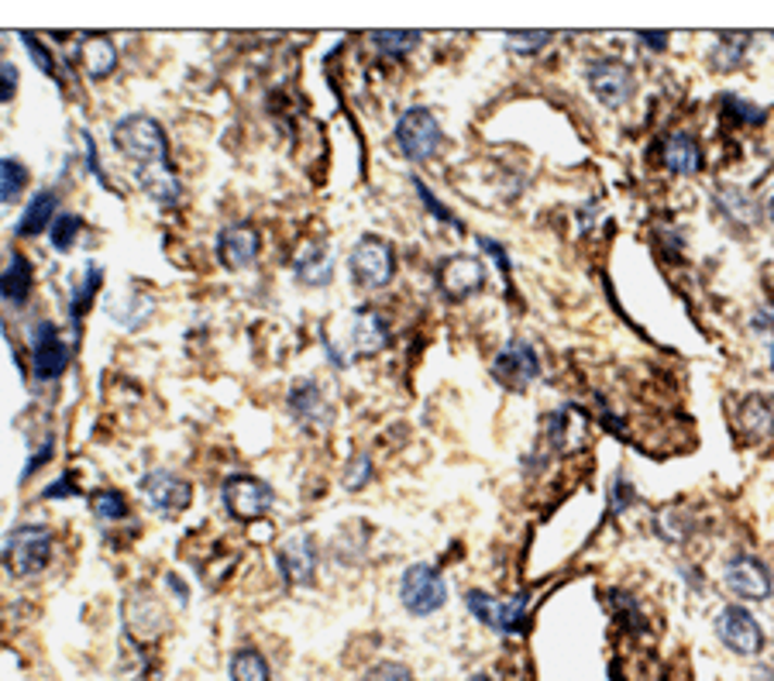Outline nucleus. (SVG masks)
I'll list each match as a JSON object with an SVG mask.
<instances>
[{
    "instance_id": "obj_35",
    "label": "nucleus",
    "mask_w": 774,
    "mask_h": 681,
    "mask_svg": "<svg viewBox=\"0 0 774 681\" xmlns=\"http://www.w3.org/2000/svg\"><path fill=\"white\" fill-rule=\"evenodd\" d=\"M341 483H344V489H352V492H358L361 486H369L372 483V458L369 454H355L352 462H348V468H344Z\"/></svg>"
},
{
    "instance_id": "obj_33",
    "label": "nucleus",
    "mask_w": 774,
    "mask_h": 681,
    "mask_svg": "<svg viewBox=\"0 0 774 681\" xmlns=\"http://www.w3.org/2000/svg\"><path fill=\"white\" fill-rule=\"evenodd\" d=\"M90 506L97 513V519H104V524H117V519H128V499L120 496L117 489H100L90 496Z\"/></svg>"
},
{
    "instance_id": "obj_42",
    "label": "nucleus",
    "mask_w": 774,
    "mask_h": 681,
    "mask_svg": "<svg viewBox=\"0 0 774 681\" xmlns=\"http://www.w3.org/2000/svg\"><path fill=\"white\" fill-rule=\"evenodd\" d=\"M479 245H482V248H485L488 255H493V258H496V262L503 266V272L509 275V258H506V248H503L499 242H493V237H479Z\"/></svg>"
},
{
    "instance_id": "obj_30",
    "label": "nucleus",
    "mask_w": 774,
    "mask_h": 681,
    "mask_svg": "<svg viewBox=\"0 0 774 681\" xmlns=\"http://www.w3.org/2000/svg\"><path fill=\"white\" fill-rule=\"evenodd\" d=\"M747 46H750V38H744V35H720L716 49H712V69H720V73L737 69L747 55Z\"/></svg>"
},
{
    "instance_id": "obj_25",
    "label": "nucleus",
    "mask_w": 774,
    "mask_h": 681,
    "mask_svg": "<svg viewBox=\"0 0 774 681\" xmlns=\"http://www.w3.org/2000/svg\"><path fill=\"white\" fill-rule=\"evenodd\" d=\"M141 190H145L155 204L162 207H176L179 196H182V187L179 179L173 176V166H155V169H135Z\"/></svg>"
},
{
    "instance_id": "obj_34",
    "label": "nucleus",
    "mask_w": 774,
    "mask_h": 681,
    "mask_svg": "<svg viewBox=\"0 0 774 681\" xmlns=\"http://www.w3.org/2000/svg\"><path fill=\"white\" fill-rule=\"evenodd\" d=\"M84 234V217H76V214H59L55 217V224L49 231L52 237V248L55 252H69L76 245V237Z\"/></svg>"
},
{
    "instance_id": "obj_20",
    "label": "nucleus",
    "mask_w": 774,
    "mask_h": 681,
    "mask_svg": "<svg viewBox=\"0 0 774 681\" xmlns=\"http://www.w3.org/2000/svg\"><path fill=\"white\" fill-rule=\"evenodd\" d=\"M585 410L579 407H561L558 413L547 416V440H551V448L558 454H572L582 448L585 440Z\"/></svg>"
},
{
    "instance_id": "obj_26",
    "label": "nucleus",
    "mask_w": 774,
    "mask_h": 681,
    "mask_svg": "<svg viewBox=\"0 0 774 681\" xmlns=\"http://www.w3.org/2000/svg\"><path fill=\"white\" fill-rule=\"evenodd\" d=\"M740 427H744V434H747L750 440L771 437V431H774V410H771L767 399H761V396H750V399H747L744 410H740Z\"/></svg>"
},
{
    "instance_id": "obj_17",
    "label": "nucleus",
    "mask_w": 774,
    "mask_h": 681,
    "mask_svg": "<svg viewBox=\"0 0 774 681\" xmlns=\"http://www.w3.org/2000/svg\"><path fill=\"white\" fill-rule=\"evenodd\" d=\"M262 252V237L252 224H231L224 228L220 237H217V258L228 269H244L252 266Z\"/></svg>"
},
{
    "instance_id": "obj_38",
    "label": "nucleus",
    "mask_w": 774,
    "mask_h": 681,
    "mask_svg": "<svg viewBox=\"0 0 774 681\" xmlns=\"http://www.w3.org/2000/svg\"><path fill=\"white\" fill-rule=\"evenodd\" d=\"M723 107H726V111H737L740 121H750V125H761V121H764V107L744 104V100H737V97H723Z\"/></svg>"
},
{
    "instance_id": "obj_8",
    "label": "nucleus",
    "mask_w": 774,
    "mask_h": 681,
    "mask_svg": "<svg viewBox=\"0 0 774 681\" xmlns=\"http://www.w3.org/2000/svg\"><path fill=\"white\" fill-rule=\"evenodd\" d=\"M493 378L509 389V393H526V386H534L541 378V358L531 340L513 337L509 345L496 355L493 362Z\"/></svg>"
},
{
    "instance_id": "obj_21",
    "label": "nucleus",
    "mask_w": 774,
    "mask_h": 681,
    "mask_svg": "<svg viewBox=\"0 0 774 681\" xmlns=\"http://www.w3.org/2000/svg\"><path fill=\"white\" fill-rule=\"evenodd\" d=\"M55 214H59V196H55V190H38V193L31 196V204L25 207L22 220H17V237H38V234L52 231Z\"/></svg>"
},
{
    "instance_id": "obj_12",
    "label": "nucleus",
    "mask_w": 774,
    "mask_h": 681,
    "mask_svg": "<svg viewBox=\"0 0 774 681\" xmlns=\"http://www.w3.org/2000/svg\"><path fill=\"white\" fill-rule=\"evenodd\" d=\"M585 79L593 93L602 100L606 107H623L630 93H634V73L630 66L617 63V59H599V63H588Z\"/></svg>"
},
{
    "instance_id": "obj_45",
    "label": "nucleus",
    "mask_w": 774,
    "mask_h": 681,
    "mask_svg": "<svg viewBox=\"0 0 774 681\" xmlns=\"http://www.w3.org/2000/svg\"><path fill=\"white\" fill-rule=\"evenodd\" d=\"M49 458H52V440H46L42 451H38V454L31 458V462H28V468H25V478H28V475H35L38 468H42V465L49 462Z\"/></svg>"
},
{
    "instance_id": "obj_44",
    "label": "nucleus",
    "mask_w": 774,
    "mask_h": 681,
    "mask_svg": "<svg viewBox=\"0 0 774 681\" xmlns=\"http://www.w3.org/2000/svg\"><path fill=\"white\" fill-rule=\"evenodd\" d=\"M634 496H637V492L630 489V486L623 483V478H617V489H613V510H623Z\"/></svg>"
},
{
    "instance_id": "obj_3",
    "label": "nucleus",
    "mask_w": 774,
    "mask_h": 681,
    "mask_svg": "<svg viewBox=\"0 0 774 681\" xmlns=\"http://www.w3.org/2000/svg\"><path fill=\"white\" fill-rule=\"evenodd\" d=\"M441 142H444L441 125L427 107H410V111L399 114L396 149L403 152V158H410V163H427V158L437 155Z\"/></svg>"
},
{
    "instance_id": "obj_7",
    "label": "nucleus",
    "mask_w": 774,
    "mask_h": 681,
    "mask_svg": "<svg viewBox=\"0 0 774 681\" xmlns=\"http://www.w3.org/2000/svg\"><path fill=\"white\" fill-rule=\"evenodd\" d=\"M220 499L224 506H228V513L234 519H244V524L262 519L276 506V492L255 475H228L220 486Z\"/></svg>"
},
{
    "instance_id": "obj_43",
    "label": "nucleus",
    "mask_w": 774,
    "mask_h": 681,
    "mask_svg": "<svg viewBox=\"0 0 774 681\" xmlns=\"http://www.w3.org/2000/svg\"><path fill=\"white\" fill-rule=\"evenodd\" d=\"M73 492H76V489H73V475L66 472V475L59 478V483H52V486H49L42 496H46V499H52V496H73Z\"/></svg>"
},
{
    "instance_id": "obj_14",
    "label": "nucleus",
    "mask_w": 774,
    "mask_h": 681,
    "mask_svg": "<svg viewBox=\"0 0 774 681\" xmlns=\"http://www.w3.org/2000/svg\"><path fill=\"white\" fill-rule=\"evenodd\" d=\"M290 413L296 416V424L307 431H323V427H331V420H334V407H331V399L323 396L317 378H300V383H293Z\"/></svg>"
},
{
    "instance_id": "obj_13",
    "label": "nucleus",
    "mask_w": 774,
    "mask_h": 681,
    "mask_svg": "<svg viewBox=\"0 0 774 681\" xmlns=\"http://www.w3.org/2000/svg\"><path fill=\"white\" fill-rule=\"evenodd\" d=\"M716 633H720V640H723V644H726L733 654H744V657L761 654V647H764V630H761V624H758V619H753L747 609H740V606H726V609L720 613Z\"/></svg>"
},
{
    "instance_id": "obj_4",
    "label": "nucleus",
    "mask_w": 774,
    "mask_h": 681,
    "mask_svg": "<svg viewBox=\"0 0 774 681\" xmlns=\"http://www.w3.org/2000/svg\"><path fill=\"white\" fill-rule=\"evenodd\" d=\"M465 606H468V613H472L475 619H482L488 630H496L503 637H517V633H523L526 606H531V599H526V595L496 599V595H488L482 589H472V592H465Z\"/></svg>"
},
{
    "instance_id": "obj_10",
    "label": "nucleus",
    "mask_w": 774,
    "mask_h": 681,
    "mask_svg": "<svg viewBox=\"0 0 774 681\" xmlns=\"http://www.w3.org/2000/svg\"><path fill=\"white\" fill-rule=\"evenodd\" d=\"M138 489H141V499H145V506L162 513V516L182 513V510L190 506V499H193L190 483H182L179 475L162 472V468H155V472H149L145 478H141Z\"/></svg>"
},
{
    "instance_id": "obj_27",
    "label": "nucleus",
    "mask_w": 774,
    "mask_h": 681,
    "mask_svg": "<svg viewBox=\"0 0 774 681\" xmlns=\"http://www.w3.org/2000/svg\"><path fill=\"white\" fill-rule=\"evenodd\" d=\"M231 681H272L269 660L255 647H241L231 654Z\"/></svg>"
},
{
    "instance_id": "obj_39",
    "label": "nucleus",
    "mask_w": 774,
    "mask_h": 681,
    "mask_svg": "<svg viewBox=\"0 0 774 681\" xmlns=\"http://www.w3.org/2000/svg\"><path fill=\"white\" fill-rule=\"evenodd\" d=\"M414 187H417V193H420V200H423V204H427V207H431V210H434V214H437L441 220H447V224H455V228H461V224H458V217H455L452 210H447V207H441V204H437V200H434V193H431V190H427V187L420 183V179H417V176H414Z\"/></svg>"
},
{
    "instance_id": "obj_48",
    "label": "nucleus",
    "mask_w": 774,
    "mask_h": 681,
    "mask_svg": "<svg viewBox=\"0 0 774 681\" xmlns=\"http://www.w3.org/2000/svg\"><path fill=\"white\" fill-rule=\"evenodd\" d=\"M468 681H493V678H485V674H472V678H468Z\"/></svg>"
},
{
    "instance_id": "obj_32",
    "label": "nucleus",
    "mask_w": 774,
    "mask_h": 681,
    "mask_svg": "<svg viewBox=\"0 0 774 681\" xmlns=\"http://www.w3.org/2000/svg\"><path fill=\"white\" fill-rule=\"evenodd\" d=\"M372 46L385 59H403V55H410L420 46V35L417 31H376Z\"/></svg>"
},
{
    "instance_id": "obj_16",
    "label": "nucleus",
    "mask_w": 774,
    "mask_h": 681,
    "mask_svg": "<svg viewBox=\"0 0 774 681\" xmlns=\"http://www.w3.org/2000/svg\"><path fill=\"white\" fill-rule=\"evenodd\" d=\"M437 286L447 299H468L485 286V269L472 255H455L447 258L437 272Z\"/></svg>"
},
{
    "instance_id": "obj_18",
    "label": "nucleus",
    "mask_w": 774,
    "mask_h": 681,
    "mask_svg": "<svg viewBox=\"0 0 774 681\" xmlns=\"http://www.w3.org/2000/svg\"><path fill=\"white\" fill-rule=\"evenodd\" d=\"M348 345L355 355L361 358H372L379 351H385V345H390V324L382 320V313L376 310H355L352 313V327H348Z\"/></svg>"
},
{
    "instance_id": "obj_31",
    "label": "nucleus",
    "mask_w": 774,
    "mask_h": 681,
    "mask_svg": "<svg viewBox=\"0 0 774 681\" xmlns=\"http://www.w3.org/2000/svg\"><path fill=\"white\" fill-rule=\"evenodd\" d=\"M28 187V169L17 158H0V204H14Z\"/></svg>"
},
{
    "instance_id": "obj_29",
    "label": "nucleus",
    "mask_w": 774,
    "mask_h": 681,
    "mask_svg": "<svg viewBox=\"0 0 774 681\" xmlns=\"http://www.w3.org/2000/svg\"><path fill=\"white\" fill-rule=\"evenodd\" d=\"M716 207L733 220V224H750L753 217H758V210H753L750 204V196L737 187H720L716 190Z\"/></svg>"
},
{
    "instance_id": "obj_9",
    "label": "nucleus",
    "mask_w": 774,
    "mask_h": 681,
    "mask_svg": "<svg viewBox=\"0 0 774 681\" xmlns=\"http://www.w3.org/2000/svg\"><path fill=\"white\" fill-rule=\"evenodd\" d=\"M69 369V348L66 340L59 337V327L52 320H42L35 331H31V372L38 383H55L63 378Z\"/></svg>"
},
{
    "instance_id": "obj_46",
    "label": "nucleus",
    "mask_w": 774,
    "mask_h": 681,
    "mask_svg": "<svg viewBox=\"0 0 774 681\" xmlns=\"http://www.w3.org/2000/svg\"><path fill=\"white\" fill-rule=\"evenodd\" d=\"M640 42L650 49H668V35H640Z\"/></svg>"
},
{
    "instance_id": "obj_19",
    "label": "nucleus",
    "mask_w": 774,
    "mask_h": 681,
    "mask_svg": "<svg viewBox=\"0 0 774 681\" xmlns=\"http://www.w3.org/2000/svg\"><path fill=\"white\" fill-rule=\"evenodd\" d=\"M293 272L300 283L307 286H328L334 279V252L328 248V242H307L300 248V255L293 258Z\"/></svg>"
},
{
    "instance_id": "obj_5",
    "label": "nucleus",
    "mask_w": 774,
    "mask_h": 681,
    "mask_svg": "<svg viewBox=\"0 0 774 681\" xmlns=\"http://www.w3.org/2000/svg\"><path fill=\"white\" fill-rule=\"evenodd\" d=\"M8 565L17 578L38 575L52 561V530L46 524H25L8 537Z\"/></svg>"
},
{
    "instance_id": "obj_41",
    "label": "nucleus",
    "mask_w": 774,
    "mask_h": 681,
    "mask_svg": "<svg viewBox=\"0 0 774 681\" xmlns=\"http://www.w3.org/2000/svg\"><path fill=\"white\" fill-rule=\"evenodd\" d=\"M14 93H17V69L11 63H0V104H8Z\"/></svg>"
},
{
    "instance_id": "obj_47",
    "label": "nucleus",
    "mask_w": 774,
    "mask_h": 681,
    "mask_svg": "<svg viewBox=\"0 0 774 681\" xmlns=\"http://www.w3.org/2000/svg\"><path fill=\"white\" fill-rule=\"evenodd\" d=\"M767 214H771V224H774V193H771V200H767Z\"/></svg>"
},
{
    "instance_id": "obj_36",
    "label": "nucleus",
    "mask_w": 774,
    "mask_h": 681,
    "mask_svg": "<svg viewBox=\"0 0 774 681\" xmlns=\"http://www.w3.org/2000/svg\"><path fill=\"white\" fill-rule=\"evenodd\" d=\"M365 681H417L414 671L399 665V660H379L369 671H365Z\"/></svg>"
},
{
    "instance_id": "obj_37",
    "label": "nucleus",
    "mask_w": 774,
    "mask_h": 681,
    "mask_svg": "<svg viewBox=\"0 0 774 681\" xmlns=\"http://www.w3.org/2000/svg\"><path fill=\"white\" fill-rule=\"evenodd\" d=\"M547 42H551V35H547V31H537V35H509V38H506V49H513V52H520V55H534V52H541Z\"/></svg>"
},
{
    "instance_id": "obj_24",
    "label": "nucleus",
    "mask_w": 774,
    "mask_h": 681,
    "mask_svg": "<svg viewBox=\"0 0 774 681\" xmlns=\"http://www.w3.org/2000/svg\"><path fill=\"white\" fill-rule=\"evenodd\" d=\"M79 63L93 79H104L117 69V49L107 35H90L79 42Z\"/></svg>"
},
{
    "instance_id": "obj_2",
    "label": "nucleus",
    "mask_w": 774,
    "mask_h": 681,
    "mask_svg": "<svg viewBox=\"0 0 774 681\" xmlns=\"http://www.w3.org/2000/svg\"><path fill=\"white\" fill-rule=\"evenodd\" d=\"M348 269H352V279L358 290H385L393 283L396 275V252L390 242H382L376 234H365L361 242L352 248V258H348Z\"/></svg>"
},
{
    "instance_id": "obj_40",
    "label": "nucleus",
    "mask_w": 774,
    "mask_h": 681,
    "mask_svg": "<svg viewBox=\"0 0 774 681\" xmlns=\"http://www.w3.org/2000/svg\"><path fill=\"white\" fill-rule=\"evenodd\" d=\"M22 42H25V49L35 55V63H38V69H42V73H49V76H59L55 73V66H52V55L42 49V42H38V38H31V35H22Z\"/></svg>"
},
{
    "instance_id": "obj_49",
    "label": "nucleus",
    "mask_w": 774,
    "mask_h": 681,
    "mask_svg": "<svg viewBox=\"0 0 774 681\" xmlns=\"http://www.w3.org/2000/svg\"><path fill=\"white\" fill-rule=\"evenodd\" d=\"M771 372H774V345H771Z\"/></svg>"
},
{
    "instance_id": "obj_22",
    "label": "nucleus",
    "mask_w": 774,
    "mask_h": 681,
    "mask_svg": "<svg viewBox=\"0 0 774 681\" xmlns=\"http://www.w3.org/2000/svg\"><path fill=\"white\" fill-rule=\"evenodd\" d=\"M31 286H35L31 262H28L22 252H14V255H11V266L0 272V296H4L11 307H25L28 296H31Z\"/></svg>"
},
{
    "instance_id": "obj_6",
    "label": "nucleus",
    "mask_w": 774,
    "mask_h": 681,
    "mask_svg": "<svg viewBox=\"0 0 774 681\" xmlns=\"http://www.w3.org/2000/svg\"><path fill=\"white\" fill-rule=\"evenodd\" d=\"M399 599L410 616H434L447 603V582L434 565H410L403 571Z\"/></svg>"
},
{
    "instance_id": "obj_1",
    "label": "nucleus",
    "mask_w": 774,
    "mask_h": 681,
    "mask_svg": "<svg viewBox=\"0 0 774 681\" xmlns=\"http://www.w3.org/2000/svg\"><path fill=\"white\" fill-rule=\"evenodd\" d=\"M111 138L117 152L131 158L138 169H155V166H169V142L166 131L149 114H128L111 128Z\"/></svg>"
},
{
    "instance_id": "obj_23",
    "label": "nucleus",
    "mask_w": 774,
    "mask_h": 681,
    "mask_svg": "<svg viewBox=\"0 0 774 681\" xmlns=\"http://www.w3.org/2000/svg\"><path fill=\"white\" fill-rule=\"evenodd\" d=\"M664 166L678 176H696L702 169V149L691 134L678 131L664 142Z\"/></svg>"
},
{
    "instance_id": "obj_28",
    "label": "nucleus",
    "mask_w": 774,
    "mask_h": 681,
    "mask_svg": "<svg viewBox=\"0 0 774 681\" xmlns=\"http://www.w3.org/2000/svg\"><path fill=\"white\" fill-rule=\"evenodd\" d=\"M100 275H104V269L90 266V269L84 272V279H79V286H76L73 299H69V317H73V331H76V334H79V327H84V313H87L90 304H93V293L100 290Z\"/></svg>"
},
{
    "instance_id": "obj_11",
    "label": "nucleus",
    "mask_w": 774,
    "mask_h": 681,
    "mask_svg": "<svg viewBox=\"0 0 774 681\" xmlns=\"http://www.w3.org/2000/svg\"><path fill=\"white\" fill-rule=\"evenodd\" d=\"M279 575L287 578L290 586H310L317 575V544L310 534H293L279 544L276 551Z\"/></svg>"
},
{
    "instance_id": "obj_15",
    "label": "nucleus",
    "mask_w": 774,
    "mask_h": 681,
    "mask_svg": "<svg viewBox=\"0 0 774 681\" xmlns=\"http://www.w3.org/2000/svg\"><path fill=\"white\" fill-rule=\"evenodd\" d=\"M723 582L733 595L747 599V603H758V599L771 595V571L750 554H737L729 561L726 571H723Z\"/></svg>"
}]
</instances>
